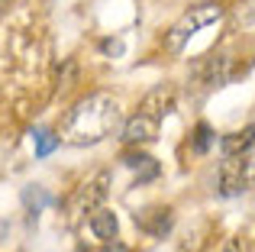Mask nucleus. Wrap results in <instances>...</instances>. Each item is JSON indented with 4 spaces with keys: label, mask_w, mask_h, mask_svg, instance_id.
Wrapping results in <instances>:
<instances>
[{
    "label": "nucleus",
    "mask_w": 255,
    "mask_h": 252,
    "mask_svg": "<svg viewBox=\"0 0 255 252\" xmlns=\"http://www.w3.org/2000/svg\"><path fill=\"white\" fill-rule=\"evenodd\" d=\"M123 120V110H120V101L113 94H87L75 107L65 114L62 126H58V136L68 145H97L104 142L107 136H113V129Z\"/></svg>",
    "instance_id": "f257e3e1"
},
{
    "label": "nucleus",
    "mask_w": 255,
    "mask_h": 252,
    "mask_svg": "<svg viewBox=\"0 0 255 252\" xmlns=\"http://www.w3.org/2000/svg\"><path fill=\"white\" fill-rule=\"evenodd\" d=\"M220 16H223V6L220 3H197V6H191V10L165 32V52H171V55L184 52V45L191 42V36H197L200 29H207L210 23H217Z\"/></svg>",
    "instance_id": "f03ea898"
},
{
    "label": "nucleus",
    "mask_w": 255,
    "mask_h": 252,
    "mask_svg": "<svg viewBox=\"0 0 255 252\" xmlns=\"http://www.w3.org/2000/svg\"><path fill=\"white\" fill-rule=\"evenodd\" d=\"M107 194H110V171H94V175L87 178V181L78 184L75 194L68 197V204H65L68 223L75 227V223H81L87 214L100 210V204L107 201Z\"/></svg>",
    "instance_id": "7ed1b4c3"
},
{
    "label": "nucleus",
    "mask_w": 255,
    "mask_h": 252,
    "mask_svg": "<svg viewBox=\"0 0 255 252\" xmlns=\"http://www.w3.org/2000/svg\"><path fill=\"white\" fill-rule=\"evenodd\" d=\"M249 168H246V155H226V162L220 165V178H217V191L223 197H239L249 188Z\"/></svg>",
    "instance_id": "20e7f679"
},
{
    "label": "nucleus",
    "mask_w": 255,
    "mask_h": 252,
    "mask_svg": "<svg viewBox=\"0 0 255 252\" xmlns=\"http://www.w3.org/2000/svg\"><path fill=\"white\" fill-rule=\"evenodd\" d=\"M158 117L145 114V110H139L136 117H129V120L123 123V142L129 145H145V142H155L158 136Z\"/></svg>",
    "instance_id": "39448f33"
},
{
    "label": "nucleus",
    "mask_w": 255,
    "mask_h": 252,
    "mask_svg": "<svg viewBox=\"0 0 255 252\" xmlns=\"http://www.w3.org/2000/svg\"><path fill=\"white\" fill-rule=\"evenodd\" d=\"M252 145H255V123L243 126V129H236V132H226V136L220 139V152H223V158L226 155H246Z\"/></svg>",
    "instance_id": "423d86ee"
},
{
    "label": "nucleus",
    "mask_w": 255,
    "mask_h": 252,
    "mask_svg": "<svg viewBox=\"0 0 255 252\" xmlns=\"http://www.w3.org/2000/svg\"><path fill=\"white\" fill-rule=\"evenodd\" d=\"M87 227H91V233L97 236V240H104V243H113L117 240V230H120V220H117V214L113 210H94L91 214V220H87Z\"/></svg>",
    "instance_id": "0eeeda50"
},
{
    "label": "nucleus",
    "mask_w": 255,
    "mask_h": 252,
    "mask_svg": "<svg viewBox=\"0 0 255 252\" xmlns=\"http://www.w3.org/2000/svg\"><path fill=\"white\" fill-rule=\"evenodd\" d=\"M136 223L145 230L149 236H165L171 230V210L165 207H155V210H142V214H136Z\"/></svg>",
    "instance_id": "6e6552de"
},
{
    "label": "nucleus",
    "mask_w": 255,
    "mask_h": 252,
    "mask_svg": "<svg viewBox=\"0 0 255 252\" xmlns=\"http://www.w3.org/2000/svg\"><path fill=\"white\" fill-rule=\"evenodd\" d=\"M200 78H204V84H223L226 78H230V71H226V55H210L204 65H200V71H197Z\"/></svg>",
    "instance_id": "1a4fd4ad"
},
{
    "label": "nucleus",
    "mask_w": 255,
    "mask_h": 252,
    "mask_svg": "<svg viewBox=\"0 0 255 252\" xmlns=\"http://www.w3.org/2000/svg\"><path fill=\"white\" fill-rule=\"evenodd\" d=\"M123 165L126 168H132V171H139V184H145V181H152V178L158 175V162L155 158H149V155H123Z\"/></svg>",
    "instance_id": "9d476101"
},
{
    "label": "nucleus",
    "mask_w": 255,
    "mask_h": 252,
    "mask_svg": "<svg viewBox=\"0 0 255 252\" xmlns=\"http://www.w3.org/2000/svg\"><path fill=\"white\" fill-rule=\"evenodd\" d=\"M171 101H174V97H171V91H168V88H158V91H152V94L145 97L142 110H145V114H152V117H158V120H162V117H165V114L171 110Z\"/></svg>",
    "instance_id": "9b49d317"
},
{
    "label": "nucleus",
    "mask_w": 255,
    "mask_h": 252,
    "mask_svg": "<svg viewBox=\"0 0 255 252\" xmlns=\"http://www.w3.org/2000/svg\"><path fill=\"white\" fill-rule=\"evenodd\" d=\"M210 145H213V129H210V126H207V123H197V126H194V139H191V149L197 152V155H204V152L210 149Z\"/></svg>",
    "instance_id": "f8f14e48"
},
{
    "label": "nucleus",
    "mask_w": 255,
    "mask_h": 252,
    "mask_svg": "<svg viewBox=\"0 0 255 252\" xmlns=\"http://www.w3.org/2000/svg\"><path fill=\"white\" fill-rule=\"evenodd\" d=\"M23 204L32 210V214H39L42 207H49V204H52V197L45 194L42 188H26V191H23Z\"/></svg>",
    "instance_id": "ddd939ff"
},
{
    "label": "nucleus",
    "mask_w": 255,
    "mask_h": 252,
    "mask_svg": "<svg viewBox=\"0 0 255 252\" xmlns=\"http://www.w3.org/2000/svg\"><path fill=\"white\" fill-rule=\"evenodd\" d=\"M233 19H236V26H255V0H239Z\"/></svg>",
    "instance_id": "4468645a"
},
{
    "label": "nucleus",
    "mask_w": 255,
    "mask_h": 252,
    "mask_svg": "<svg viewBox=\"0 0 255 252\" xmlns=\"http://www.w3.org/2000/svg\"><path fill=\"white\" fill-rule=\"evenodd\" d=\"M58 142H62V136H52L49 129H39L36 132V155H49Z\"/></svg>",
    "instance_id": "2eb2a0df"
},
{
    "label": "nucleus",
    "mask_w": 255,
    "mask_h": 252,
    "mask_svg": "<svg viewBox=\"0 0 255 252\" xmlns=\"http://www.w3.org/2000/svg\"><path fill=\"white\" fill-rule=\"evenodd\" d=\"M220 252H246V249H243V240H239V236H233V240H226V246L220 249Z\"/></svg>",
    "instance_id": "dca6fc26"
},
{
    "label": "nucleus",
    "mask_w": 255,
    "mask_h": 252,
    "mask_svg": "<svg viewBox=\"0 0 255 252\" xmlns=\"http://www.w3.org/2000/svg\"><path fill=\"white\" fill-rule=\"evenodd\" d=\"M246 168H249V181L255 184V155H252V158H246Z\"/></svg>",
    "instance_id": "f3484780"
},
{
    "label": "nucleus",
    "mask_w": 255,
    "mask_h": 252,
    "mask_svg": "<svg viewBox=\"0 0 255 252\" xmlns=\"http://www.w3.org/2000/svg\"><path fill=\"white\" fill-rule=\"evenodd\" d=\"M104 49H107V52H117V55H120V52H123V42H104Z\"/></svg>",
    "instance_id": "a211bd4d"
},
{
    "label": "nucleus",
    "mask_w": 255,
    "mask_h": 252,
    "mask_svg": "<svg viewBox=\"0 0 255 252\" xmlns=\"http://www.w3.org/2000/svg\"><path fill=\"white\" fill-rule=\"evenodd\" d=\"M104 252H126V246H120V243H107Z\"/></svg>",
    "instance_id": "6ab92c4d"
}]
</instances>
